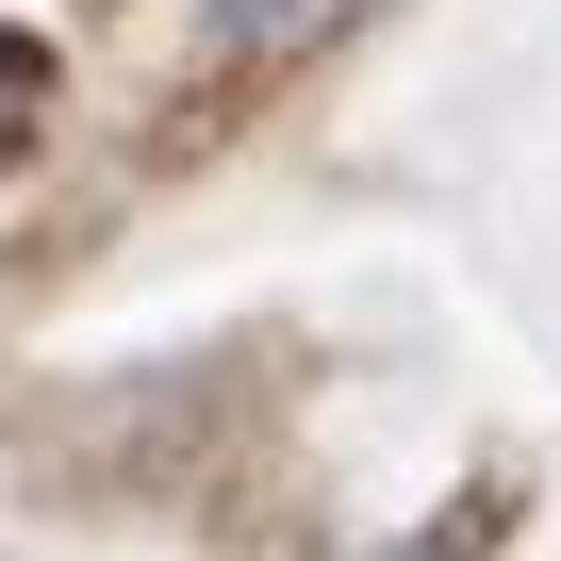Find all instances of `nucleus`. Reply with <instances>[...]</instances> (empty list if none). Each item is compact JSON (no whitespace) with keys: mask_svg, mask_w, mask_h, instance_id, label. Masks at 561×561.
I'll use <instances>...</instances> for the list:
<instances>
[{"mask_svg":"<svg viewBox=\"0 0 561 561\" xmlns=\"http://www.w3.org/2000/svg\"><path fill=\"white\" fill-rule=\"evenodd\" d=\"M347 18H364V0H198L215 67H298V50H331Z\"/></svg>","mask_w":561,"mask_h":561,"instance_id":"nucleus-1","label":"nucleus"},{"mask_svg":"<svg viewBox=\"0 0 561 561\" xmlns=\"http://www.w3.org/2000/svg\"><path fill=\"white\" fill-rule=\"evenodd\" d=\"M34 100H50V50H34V34H0V149L34 133Z\"/></svg>","mask_w":561,"mask_h":561,"instance_id":"nucleus-2","label":"nucleus"},{"mask_svg":"<svg viewBox=\"0 0 561 561\" xmlns=\"http://www.w3.org/2000/svg\"><path fill=\"white\" fill-rule=\"evenodd\" d=\"M397 561H430V545H397Z\"/></svg>","mask_w":561,"mask_h":561,"instance_id":"nucleus-3","label":"nucleus"}]
</instances>
